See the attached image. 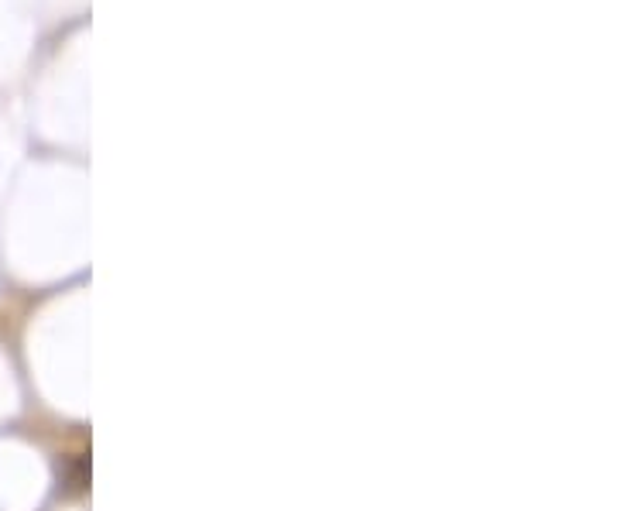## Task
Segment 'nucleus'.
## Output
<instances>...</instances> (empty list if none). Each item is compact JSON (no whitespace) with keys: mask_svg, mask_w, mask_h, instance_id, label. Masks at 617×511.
Segmentation results:
<instances>
[]
</instances>
